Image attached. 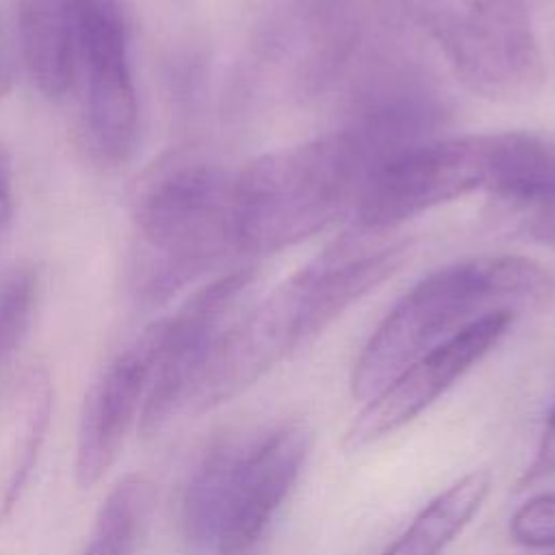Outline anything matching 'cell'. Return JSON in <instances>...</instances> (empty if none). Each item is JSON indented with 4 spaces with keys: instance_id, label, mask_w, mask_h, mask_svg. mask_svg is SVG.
Masks as SVG:
<instances>
[{
    "instance_id": "6da1fadb",
    "label": "cell",
    "mask_w": 555,
    "mask_h": 555,
    "mask_svg": "<svg viewBox=\"0 0 555 555\" xmlns=\"http://www.w3.org/2000/svg\"><path fill=\"white\" fill-rule=\"evenodd\" d=\"M546 286L544 267L525 256H481L429 273L395 304L360 349L349 379L353 399L371 401L468 323L540 299Z\"/></svg>"
},
{
    "instance_id": "7a4b0ae2",
    "label": "cell",
    "mask_w": 555,
    "mask_h": 555,
    "mask_svg": "<svg viewBox=\"0 0 555 555\" xmlns=\"http://www.w3.org/2000/svg\"><path fill=\"white\" fill-rule=\"evenodd\" d=\"M371 163L353 128L258 156L232 178L234 249L262 256L314 236L353 208Z\"/></svg>"
},
{
    "instance_id": "3957f363",
    "label": "cell",
    "mask_w": 555,
    "mask_h": 555,
    "mask_svg": "<svg viewBox=\"0 0 555 555\" xmlns=\"http://www.w3.org/2000/svg\"><path fill=\"white\" fill-rule=\"evenodd\" d=\"M304 421L215 442L182 496V531L195 551L254 555L312 451Z\"/></svg>"
},
{
    "instance_id": "277c9868",
    "label": "cell",
    "mask_w": 555,
    "mask_h": 555,
    "mask_svg": "<svg viewBox=\"0 0 555 555\" xmlns=\"http://www.w3.org/2000/svg\"><path fill=\"white\" fill-rule=\"evenodd\" d=\"M232 178L199 156L173 154L139 182L132 219L147 251L139 284L147 301L169 299L234 249Z\"/></svg>"
},
{
    "instance_id": "5b68a950",
    "label": "cell",
    "mask_w": 555,
    "mask_h": 555,
    "mask_svg": "<svg viewBox=\"0 0 555 555\" xmlns=\"http://www.w3.org/2000/svg\"><path fill=\"white\" fill-rule=\"evenodd\" d=\"M457 78L490 100H522L544 80L527 0H408Z\"/></svg>"
},
{
    "instance_id": "8992f818",
    "label": "cell",
    "mask_w": 555,
    "mask_h": 555,
    "mask_svg": "<svg viewBox=\"0 0 555 555\" xmlns=\"http://www.w3.org/2000/svg\"><path fill=\"white\" fill-rule=\"evenodd\" d=\"M321 332L310 275L308 269H301L254 310L221 330L193 379L184 405L204 412L234 399Z\"/></svg>"
},
{
    "instance_id": "52a82bcc",
    "label": "cell",
    "mask_w": 555,
    "mask_h": 555,
    "mask_svg": "<svg viewBox=\"0 0 555 555\" xmlns=\"http://www.w3.org/2000/svg\"><path fill=\"white\" fill-rule=\"evenodd\" d=\"M486 134L421 139L377 158L353 202L360 228L386 230L481 191Z\"/></svg>"
},
{
    "instance_id": "ba28073f",
    "label": "cell",
    "mask_w": 555,
    "mask_h": 555,
    "mask_svg": "<svg viewBox=\"0 0 555 555\" xmlns=\"http://www.w3.org/2000/svg\"><path fill=\"white\" fill-rule=\"evenodd\" d=\"M87 67V126L104 163H126L139 137V102L117 0H69Z\"/></svg>"
},
{
    "instance_id": "9c48e42d",
    "label": "cell",
    "mask_w": 555,
    "mask_h": 555,
    "mask_svg": "<svg viewBox=\"0 0 555 555\" xmlns=\"http://www.w3.org/2000/svg\"><path fill=\"white\" fill-rule=\"evenodd\" d=\"M512 321L514 310L490 312L421 356L360 408L340 447L360 451L412 423L499 345Z\"/></svg>"
},
{
    "instance_id": "30bf717a",
    "label": "cell",
    "mask_w": 555,
    "mask_h": 555,
    "mask_svg": "<svg viewBox=\"0 0 555 555\" xmlns=\"http://www.w3.org/2000/svg\"><path fill=\"white\" fill-rule=\"evenodd\" d=\"M251 271H232L195 291L171 317L160 319L158 353L139 429L152 434L184 405L193 379L215 338L249 288Z\"/></svg>"
},
{
    "instance_id": "8fae6325",
    "label": "cell",
    "mask_w": 555,
    "mask_h": 555,
    "mask_svg": "<svg viewBox=\"0 0 555 555\" xmlns=\"http://www.w3.org/2000/svg\"><path fill=\"white\" fill-rule=\"evenodd\" d=\"M158 321L147 325L104 369L85 397L74 475L80 488L95 486L115 464L128 429L139 423L158 353Z\"/></svg>"
},
{
    "instance_id": "7c38bea8",
    "label": "cell",
    "mask_w": 555,
    "mask_h": 555,
    "mask_svg": "<svg viewBox=\"0 0 555 555\" xmlns=\"http://www.w3.org/2000/svg\"><path fill=\"white\" fill-rule=\"evenodd\" d=\"M481 191L514 230L555 245V143L520 130L486 134Z\"/></svg>"
},
{
    "instance_id": "4fadbf2b",
    "label": "cell",
    "mask_w": 555,
    "mask_h": 555,
    "mask_svg": "<svg viewBox=\"0 0 555 555\" xmlns=\"http://www.w3.org/2000/svg\"><path fill=\"white\" fill-rule=\"evenodd\" d=\"M17 50L43 95H63L76 74L78 39L69 0H20Z\"/></svg>"
},
{
    "instance_id": "5bb4252c",
    "label": "cell",
    "mask_w": 555,
    "mask_h": 555,
    "mask_svg": "<svg viewBox=\"0 0 555 555\" xmlns=\"http://www.w3.org/2000/svg\"><path fill=\"white\" fill-rule=\"evenodd\" d=\"M492 488V475L475 468L438 492L382 555H442L473 522Z\"/></svg>"
},
{
    "instance_id": "9a60e30c",
    "label": "cell",
    "mask_w": 555,
    "mask_h": 555,
    "mask_svg": "<svg viewBox=\"0 0 555 555\" xmlns=\"http://www.w3.org/2000/svg\"><path fill=\"white\" fill-rule=\"evenodd\" d=\"M152 509V488L143 477L121 479L100 505L78 555H134Z\"/></svg>"
},
{
    "instance_id": "2e32d148",
    "label": "cell",
    "mask_w": 555,
    "mask_h": 555,
    "mask_svg": "<svg viewBox=\"0 0 555 555\" xmlns=\"http://www.w3.org/2000/svg\"><path fill=\"white\" fill-rule=\"evenodd\" d=\"M35 295L37 280L28 269H15L0 282V373L30 327Z\"/></svg>"
},
{
    "instance_id": "e0dca14e",
    "label": "cell",
    "mask_w": 555,
    "mask_h": 555,
    "mask_svg": "<svg viewBox=\"0 0 555 555\" xmlns=\"http://www.w3.org/2000/svg\"><path fill=\"white\" fill-rule=\"evenodd\" d=\"M509 538L525 548H555V492L520 503L509 516Z\"/></svg>"
},
{
    "instance_id": "ac0fdd59",
    "label": "cell",
    "mask_w": 555,
    "mask_h": 555,
    "mask_svg": "<svg viewBox=\"0 0 555 555\" xmlns=\"http://www.w3.org/2000/svg\"><path fill=\"white\" fill-rule=\"evenodd\" d=\"M555 473V405L551 408L542 436L538 440L535 447V455L529 462V466L525 468L522 477L518 479V488H529V483H535L548 475Z\"/></svg>"
},
{
    "instance_id": "d6986e66",
    "label": "cell",
    "mask_w": 555,
    "mask_h": 555,
    "mask_svg": "<svg viewBox=\"0 0 555 555\" xmlns=\"http://www.w3.org/2000/svg\"><path fill=\"white\" fill-rule=\"evenodd\" d=\"M15 39L0 15V98L7 95L15 80Z\"/></svg>"
},
{
    "instance_id": "ffe728a7",
    "label": "cell",
    "mask_w": 555,
    "mask_h": 555,
    "mask_svg": "<svg viewBox=\"0 0 555 555\" xmlns=\"http://www.w3.org/2000/svg\"><path fill=\"white\" fill-rule=\"evenodd\" d=\"M4 202H7V191H4V180L0 176V217H2V210H4Z\"/></svg>"
}]
</instances>
